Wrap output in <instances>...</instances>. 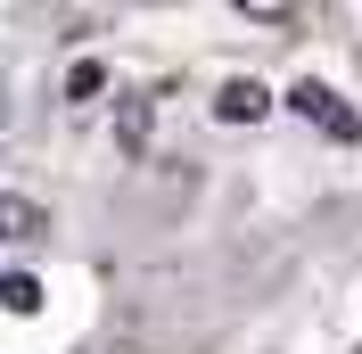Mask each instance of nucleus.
Returning a JSON list of instances; mask_svg holds the SVG:
<instances>
[{"label":"nucleus","instance_id":"f257e3e1","mask_svg":"<svg viewBox=\"0 0 362 354\" xmlns=\"http://www.w3.org/2000/svg\"><path fill=\"white\" fill-rule=\"evenodd\" d=\"M288 108L305 115V124H321V132H329V140H362L354 108H346V99H338V91H329V83H296V91H288Z\"/></svg>","mask_w":362,"mask_h":354},{"label":"nucleus","instance_id":"f03ea898","mask_svg":"<svg viewBox=\"0 0 362 354\" xmlns=\"http://www.w3.org/2000/svg\"><path fill=\"white\" fill-rule=\"evenodd\" d=\"M49 231V215L33 198H17V190H0V239H42Z\"/></svg>","mask_w":362,"mask_h":354},{"label":"nucleus","instance_id":"7ed1b4c3","mask_svg":"<svg viewBox=\"0 0 362 354\" xmlns=\"http://www.w3.org/2000/svg\"><path fill=\"white\" fill-rule=\"evenodd\" d=\"M264 108H272L264 83H223V99H214V115H223V124H255Z\"/></svg>","mask_w":362,"mask_h":354},{"label":"nucleus","instance_id":"20e7f679","mask_svg":"<svg viewBox=\"0 0 362 354\" xmlns=\"http://www.w3.org/2000/svg\"><path fill=\"white\" fill-rule=\"evenodd\" d=\"M0 297H8V305H17V313H33V305H42V288L25 280V272H8V280H0Z\"/></svg>","mask_w":362,"mask_h":354},{"label":"nucleus","instance_id":"39448f33","mask_svg":"<svg viewBox=\"0 0 362 354\" xmlns=\"http://www.w3.org/2000/svg\"><path fill=\"white\" fill-rule=\"evenodd\" d=\"M99 83H107V67H99V58H83V67L66 74V91H74V99H90V91H99Z\"/></svg>","mask_w":362,"mask_h":354},{"label":"nucleus","instance_id":"423d86ee","mask_svg":"<svg viewBox=\"0 0 362 354\" xmlns=\"http://www.w3.org/2000/svg\"><path fill=\"white\" fill-rule=\"evenodd\" d=\"M124 140H148V99H124Z\"/></svg>","mask_w":362,"mask_h":354}]
</instances>
